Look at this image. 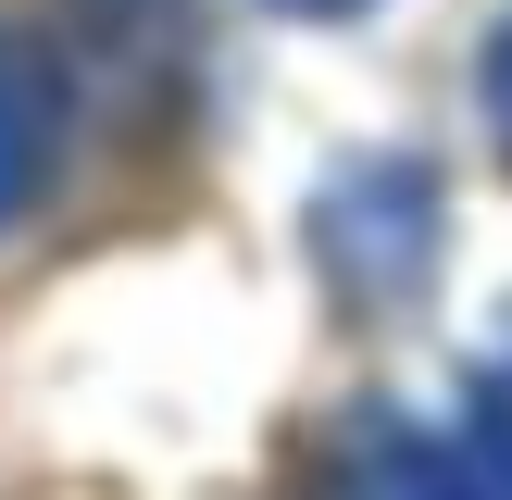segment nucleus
<instances>
[{"label":"nucleus","instance_id":"1","mask_svg":"<svg viewBox=\"0 0 512 500\" xmlns=\"http://www.w3.org/2000/svg\"><path fill=\"white\" fill-rule=\"evenodd\" d=\"M313 500H500V488H488L475 450L425 438V425H400V413H363L338 450H325Z\"/></svg>","mask_w":512,"mask_h":500},{"label":"nucleus","instance_id":"2","mask_svg":"<svg viewBox=\"0 0 512 500\" xmlns=\"http://www.w3.org/2000/svg\"><path fill=\"white\" fill-rule=\"evenodd\" d=\"M50 150H63V75L25 38H0V225L50 188Z\"/></svg>","mask_w":512,"mask_h":500},{"label":"nucleus","instance_id":"3","mask_svg":"<svg viewBox=\"0 0 512 500\" xmlns=\"http://www.w3.org/2000/svg\"><path fill=\"white\" fill-rule=\"evenodd\" d=\"M475 463H488V488L512 500V375L488 388V413H475Z\"/></svg>","mask_w":512,"mask_h":500},{"label":"nucleus","instance_id":"4","mask_svg":"<svg viewBox=\"0 0 512 500\" xmlns=\"http://www.w3.org/2000/svg\"><path fill=\"white\" fill-rule=\"evenodd\" d=\"M488 125H500V150H512V25H500V50H488Z\"/></svg>","mask_w":512,"mask_h":500},{"label":"nucleus","instance_id":"5","mask_svg":"<svg viewBox=\"0 0 512 500\" xmlns=\"http://www.w3.org/2000/svg\"><path fill=\"white\" fill-rule=\"evenodd\" d=\"M288 13H350V0H288Z\"/></svg>","mask_w":512,"mask_h":500}]
</instances>
